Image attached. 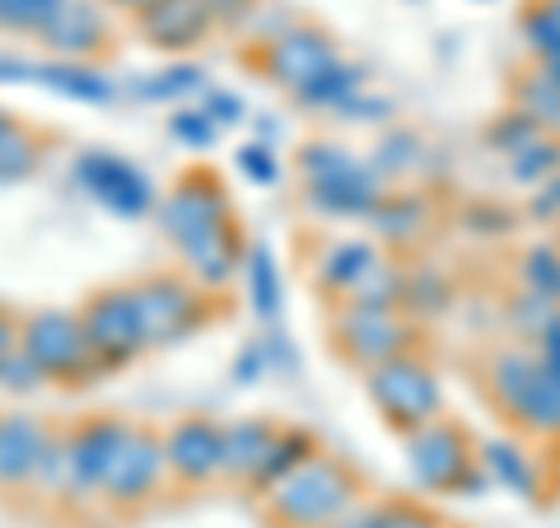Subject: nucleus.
<instances>
[{"label":"nucleus","instance_id":"f257e3e1","mask_svg":"<svg viewBox=\"0 0 560 528\" xmlns=\"http://www.w3.org/2000/svg\"><path fill=\"white\" fill-rule=\"evenodd\" d=\"M257 501L276 528H327L360 501V478L346 459L318 449Z\"/></svg>","mask_w":560,"mask_h":528},{"label":"nucleus","instance_id":"f03ea898","mask_svg":"<svg viewBox=\"0 0 560 528\" xmlns=\"http://www.w3.org/2000/svg\"><path fill=\"white\" fill-rule=\"evenodd\" d=\"M486 393L495 412L523 435L560 439V379L537 360L533 346H510L486 360Z\"/></svg>","mask_w":560,"mask_h":528},{"label":"nucleus","instance_id":"7ed1b4c3","mask_svg":"<svg viewBox=\"0 0 560 528\" xmlns=\"http://www.w3.org/2000/svg\"><path fill=\"white\" fill-rule=\"evenodd\" d=\"M300 173H304V202L318 216H337V220H370L383 192H388L374 164L355 160L331 140H308L300 150Z\"/></svg>","mask_w":560,"mask_h":528},{"label":"nucleus","instance_id":"20e7f679","mask_svg":"<svg viewBox=\"0 0 560 528\" xmlns=\"http://www.w3.org/2000/svg\"><path fill=\"white\" fill-rule=\"evenodd\" d=\"M364 393H370L378 421L397 435H411L420 426H430L434 416H444L440 375H434V365L416 346L364 369Z\"/></svg>","mask_w":560,"mask_h":528},{"label":"nucleus","instance_id":"39448f33","mask_svg":"<svg viewBox=\"0 0 560 528\" xmlns=\"http://www.w3.org/2000/svg\"><path fill=\"white\" fill-rule=\"evenodd\" d=\"M407 468L411 482L430 491V496H467V491L477 496V491L490 486L471 435L448 416H434L430 426L407 435Z\"/></svg>","mask_w":560,"mask_h":528},{"label":"nucleus","instance_id":"423d86ee","mask_svg":"<svg viewBox=\"0 0 560 528\" xmlns=\"http://www.w3.org/2000/svg\"><path fill=\"white\" fill-rule=\"evenodd\" d=\"M20 351L43 369L47 383L61 389H90L103 379V365L84 342L80 309H33L20 319Z\"/></svg>","mask_w":560,"mask_h":528},{"label":"nucleus","instance_id":"0eeeda50","mask_svg":"<svg viewBox=\"0 0 560 528\" xmlns=\"http://www.w3.org/2000/svg\"><path fill=\"white\" fill-rule=\"evenodd\" d=\"M131 286H136V309H140V328H145L150 351L183 346L187 337H197L210 323V299L187 272L183 276L150 272V276L131 280Z\"/></svg>","mask_w":560,"mask_h":528},{"label":"nucleus","instance_id":"6e6552de","mask_svg":"<svg viewBox=\"0 0 560 528\" xmlns=\"http://www.w3.org/2000/svg\"><path fill=\"white\" fill-rule=\"evenodd\" d=\"M80 323H84V342H90L94 360L103 365V375L136 365L150 351L145 328H140V309H136V286L94 290L80 309Z\"/></svg>","mask_w":560,"mask_h":528},{"label":"nucleus","instance_id":"1a4fd4ad","mask_svg":"<svg viewBox=\"0 0 560 528\" xmlns=\"http://www.w3.org/2000/svg\"><path fill=\"white\" fill-rule=\"evenodd\" d=\"M154 220H160V234L173 243V249H187V243L201 239L206 230L234 220V202L210 169H187L183 179L168 187V197H160Z\"/></svg>","mask_w":560,"mask_h":528},{"label":"nucleus","instance_id":"9d476101","mask_svg":"<svg viewBox=\"0 0 560 528\" xmlns=\"http://www.w3.org/2000/svg\"><path fill=\"white\" fill-rule=\"evenodd\" d=\"M164 482H168L164 435H154L150 426H136V421H131L127 439L117 445L108 472H103L98 501L113 505V509H140V505H150L154 496H160Z\"/></svg>","mask_w":560,"mask_h":528},{"label":"nucleus","instance_id":"9b49d317","mask_svg":"<svg viewBox=\"0 0 560 528\" xmlns=\"http://www.w3.org/2000/svg\"><path fill=\"white\" fill-rule=\"evenodd\" d=\"M331 346L346 365H360L370 369L378 360L397 356V351H411L416 346V328L407 323L401 309H350L337 305L331 313Z\"/></svg>","mask_w":560,"mask_h":528},{"label":"nucleus","instance_id":"f8f14e48","mask_svg":"<svg viewBox=\"0 0 560 528\" xmlns=\"http://www.w3.org/2000/svg\"><path fill=\"white\" fill-rule=\"evenodd\" d=\"M75 183L121 220L154 216V206H160V187L150 183V173L113 150H84L75 160Z\"/></svg>","mask_w":560,"mask_h":528},{"label":"nucleus","instance_id":"ddd939ff","mask_svg":"<svg viewBox=\"0 0 560 528\" xmlns=\"http://www.w3.org/2000/svg\"><path fill=\"white\" fill-rule=\"evenodd\" d=\"M331 61H341L337 43L327 38L323 28H308V24H290L280 28L276 38H267L257 47V70L267 76L271 84H280L290 99L304 90L308 80H318Z\"/></svg>","mask_w":560,"mask_h":528},{"label":"nucleus","instance_id":"4468645a","mask_svg":"<svg viewBox=\"0 0 560 528\" xmlns=\"http://www.w3.org/2000/svg\"><path fill=\"white\" fill-rule=\"evenodd\" d=\"M131 421L121 416H84L66 431V463H70V478H66V496L61 501H75V505H94L98 501V486H103V472H108L117 445L127 439Z\"/></svg>","mask_w":560,"mask_h":528},{"label":"nucleus","instance_id":"2eb2a0df","mask_svg":"<svg viewBox=\"0 0 560 528\" xmlns=\"http://www.w3.org/2000/svg\"><path fill=\"white\" fill-rule=\"evenodd\" d=\"M164 468L178 486H206L224 472V426L215 416H178L164 431Z\"/></svg>","mask_w":560,"mask_h":528},{"label":"nucleus","instance_id":"dca6fc26","mask_svg":"<svg viewBox=\"0 0 560 528\" xmlns=\"http://www.w3.org/2000/svg\"><path fill=\"white\" fill-rule=\"evenodd\" d=\"M183 257V272L197 280L201 290H224L234 286L243 276V257H248V243H243V230H238V216L206 230L201 239H191L187 249H178Z\"/></svg>","mask_w":560,"mask_h":528},{"label":"nucleus","instance_id":"f3484780","mask_svg":"<svg viewBox=\"0 0 560 528\" xmlns=\"http://www.w3.org/2000/svg\"><path fill=\"white\" fill-rule=\"evenodd\" d=\"M136 24L145 33V43L160 51H191L215 33L206 0H154L145 14H136Z\"/></svg>","mask_w":560,"mask_h":528},{"label":"nucleus","instance_id":"a211bd4d","mask_svg":"<svg viewBox=\"0 0 560 528\" xmlns=\"http://www.w3.org/2000/svg\"><path fill=\"white\" fill-rule=\"evenodd\" d=\"M38 38L70 61H90L108 47V14L98 0H61V10L43 24Z\"/></svg>","mask_w":560,"mask_h":528},{"label":"nucleus","instance_id":"6ab92c4d","mask_svg":"<svg viewBox=\"0 0 560 528\" xmlns=\"http://www.w3.org/2000/svg\"><path fill=\"white\" fill-rule=\"evenodd\" d=\"M51 431L33 412H0V491H28Z\"/></svg>","mask_w":560,"mask_h":528},{"label":"nucleus","instance_id":"aec40b11","mask_svg":"<svg viewBox=\"0 0 560 528\" xmlns=\"http://www.w3.org/2000/svg\"><path fill=\"white\" fill-rule=\"evenodd\" d=\"M276 439H280L276 421H261V416L230 421V426H224V472L220 478H230V482L253 491V482L261 478V468H267V459H271Z\"/></svg>","mask_w":560,"mask_h":528},{"label":"nucleus","instance_id":"412c9836","mask_svg":"<svg viewBox=\"0 0 560 528\" xmlns=\"http://www.w3.org/2000/svg\"><path fill=\"white\" fill-rule=\"evenodd\" d=\"M33 84L47 94H61L70 103H103L117 99V84L113 76H103L94 61H70V57H57V61H33Z\"/></svg>","mask_w":560,"mask_h":528},{"label":"nucleus","instance_id":"4be33fe9","mask_svg":"<svg viewBox=\"0 0 560 528\" xmlns=\"http://www.w3.org/2000/svg\"><path fill=\"white\" fill-rule=\"evenodd\" d=\"M374 262H378L374 243H364V239H337V243H327V249L318 253V262H313V286H318L331 299V305H341V299L364 280V272H370Z\"/></svg>","mask_w":560,"mask_h":528},{"label":"nucleus","instance_id":"5701e85b","mask_svg":"<svg viewBox=\"0 0 560 528\" xmlns=\"http://www.w3.org/2000/svg\"><path fill=\"white\" fill-rule=\"evenodd\" d=\"M43 164V136L33 122L14 117L10 108H0V187H14L33 179Z\"/></svg>","mask_w":560,"mask_h":528},{"label":"nucleus","instance_id":"b1692460","mask_svg":"<svg viewBox=\"0 0 560 528\" xmlns=\"http://www.w3.org/2000/svg\"><path fill=\"white\" fill-rule=\"evenodd\" d=\"M477 459L486 468V478L490 486H504V491H514V496L523 501H537V463H533V454L518 445V439H490V445L477 449Z\"/></svg>","mask_w":560,"mask_h":528},{"label":"nucleus","instance_id":"393cba45","mask_svg":"<svg viewBox=\"0 0 560 528\" xmlns=\"http://www.w3.org/2000/svg\"><path fill=\"white\" fill-rule=\"evenodd\" d=\"M243 290H248V305L257 319H267L276 323L280 319V309H285V286H280V267H276V257L267 243H253L248 257H243Z\"/></svg>","mask_w":560,"mask_h":528},{"label":"nucleus","instance_id":"a878e982","mask_svg":"<svg viewBox=\"0 0 560 528\" xmlns=\"http://www.w3.org/2000/svg\"><path fill=\"white\" fill-rule=\"evenodd\" d=\"M364 90V66H350V61H331L318 80H308L294 103L300 108H313V113H337L346 99H355Z\"/></svg>","mask_w":560,"mask_h":528},{"label":"nucleus","instance_id":"bb28decb","mask_svg":"<svg viewBox=\"0 0 560 528\" xmlns=\"http://www.w3.org/2000/svg\"><path fill=\"white\" fill-rule=\"evenodd\" d=\"M374 230L383 234V239H393V243H411V239H420L425 234V225H430V210H425V202L420 197H411V192H383V202L374 206Z\"/></svg>","mask_w":560,"mask_h":528},{"label":"nucleus","instance_id":"cd10ccee","mask_svg":"<svg viewBox=\"0 0 560 528\" xmlns=\"http://www.w3.org/2000/svg\"><path fill=\"white\" fill-rule=\"evenodd\" d=\"M514 108L528 113L541 131H560V80H551L541 66L514 80Z\"/></svg>","mask_w":560,"mask_h":528},{"label":"nucleus","instance_id":"c85d7f7f","mask_svg":"<svg viewBox=\"0 0 560 528\" xmlns=\"http://www.w3.org/2000/svg\"><path fill=\"white\" fill-rule=\"evenodd\" d=\"M518 28L537 61H560V0H533Z\"/></svg>","mask_w":560,"mask_h":528},{"label":"nucleus","instance_id":"c756f323","mask_svg":"<svg viewBox=\"0 0 560 528\" xmlns=\"http://www.w3.org/2000/svg\"><path fill=\"white\" fill-rule=\"evenodd\" d=\"M201 90H206L201 66H168V70H154V76L131 84V94L145 103H183L187 94H201Z\"/></svg>","mask_w":560,"mask_h":528},{"label":"nucleus","instance_id":"7c9ffc66","mask_svg":"<svg viewBox=\"0 0 560 528\" xmlns=\"http://www.w3.org/2000/svg\"><path fill=\"white\" fill-rule=\"evenodd\" d=\"M448 299H453L448 280L434 267H416V272H407V280H401V313H416V319L430 313L434 319V313L448 309Z\"/></svg>","mask_w":560,"mask_h":528},{"label":"nucleus","instance_id":"2f4dec72","mask_svg":"<svg viewBox=\"0 0 560 528\" xmlns=\"http://www.w3.org/2000/svg\"><path fill=\"white\" fill-rule=\"evenodd\" d=\"M504 164H510L514 183L537 187V183H547V179H556V173H560V140L547 131V136H537L528 150H518L514 160H504Z\"/></svg>","mask_w":560,"mask_h":528},{"label":"nucleus","instance_id":"473e14b6","mask_svg":"<svg viewBox=\"0 0 560 528\" xmlns=\"http://www.w3.org/2000/svg\"><path fill=\"white\" fill-rule=\"evenodd\" d=\"M518 280H523V290H537V295L556 299V286H560V243H533V249H523Z\"/></svg>","mask_w":560,"mask_h":528},{"label":"nucleus","instance_id":"72a5a7b5","mask_svg":"<svg viewBox=\"0 0 560 528\" xmlns=\"http://www.w3.org/2000/svg\"><path fill=\"white\" fill-rule=\"evenodd\" d=\"M537 136H547L537 127V122L528 117V113H518V108H510V113H500L495 122H490V131H486V140H490V150H500L504 160H514L518 150H528Z\"/></svg>","mask_w":560,"mask_h":528},{"label":"nucleus","instance_id":"f704fd0d","mask_svg":"<svg viewBox=\"0 0 560 528\" xmlns=\"http://www.w3.org/2000/svg\"><path fill=\"white\" fill-rule=\"evenodd\" d=\"M61 0H0V33H43Z\"/></svg>","mask_w":560,"mask_h":528},{"label":"nucleus","instance_id":"c9c22d12","mask_svg":"<svg viewBox=\"0 0 560 528\" xmlns=\"http://www.w3.org/2000/svg\"><path fill=\"white\" fill-rule=\"evenodd\" d=\"M374 528H448L430 505H420L411 496H397V501H383L378 515H374Z\"/></svg>","mask_w":560,"mask_h":528},{"label":"nucleus","instance_id":"e433bc0d","mask_svg":"<svg viewBox=\"0 0 560 528\" xmlns=\"http://www.w3.org/2000/svg\"><path fill=\"white\" fill-rule=\"evenodd\" d=\"M47 389V379H43V369L33 365L20 346L5 356V365H0V393H14V398H28V393H38Z\"/></svg>","mask_w":560,"mask_h":528},{"label":"nucleus","instance_id":"4c0bfd02","mask_svg":"<svg viewBox=\"0 0 560 528\" xmlns=\"http://www.w3.org/2000/svg\"><path fill=\"white\" fill-rule=\"evenodd\" d=\"M168 136L183 140V146H191V150H206L210 140L220 136V127L206 117V108H178L168 117Z\"/></svg>","mask_w":560,"mask_h":528},{"label":"nucleus","instance_id":"58836bf2","mask_svg":"<svg viewBox=\"0 0 560 528\" xmlns=\"http://www.w3.org/2000/svg\"><path fill=\"white\" fill-rule=\"evenodd\" d=\"M383 154H378V160H374V169H378V179H383V173H407L411 164H420V160H425V150H420V140L411 136V131H397V136H388V140H383V146H378Z\"/></svg>","mask_w":560,"mask_h":528},{"label":"nucleus","instance_id":"ea45409f","mask_svg":"<svg viewBox=\"0 0 560 528\" xmlns=\"http://www.w3.org/2000/svg\"><path fill=\"white\" fill-rule=\"evenodd\" d=\"M238 169H243V179L257 183V187H271L280 179V160H276V150L267 146V140H253V146H243L238 150Z\"/></svg>","mask_w":560,"mask_h":528},{"label":"nucleus","instance_id":"a19ab883","mask_svg":"<svg viewBox=\"0 0 560 528\" xmlns=\"http://www.w3.org/2000/svg\"><path fill=\"white\" fill-rule=\"evenodd\" d=\"M201 108H206V117L215 122L220 131L248 117V108H243V99H238V94H230V90H206V94H201Z\"/></svg>","mask_w":560,"mask_h":528},{"label":"nucleus","instance_id":"79ce46f5","mask_svg":"<svg viewBox=\"0 0 560 528\" xmlns=\"http://www.w3.org/2000/svg\"><path fill=\"white\" fill-rule=\"evenodd\" d=\"M261 346H267V365H271V369H280L285 379L300 375V356H294V346H290L285 332H267V337H261Z\"/></svg>","mask_w":560,"mask_h":528},{"label":"nucleus","instance_id":"37998d69","mask_svg":"<svg viewBox=\"0 0 560 528\" xmlns=\"http://www.w3.org/2000/svg\"><path fill=\"white\" fill-rule=\"evenodd\" d=\"M528 216L541 220V225H556V216H560V173L547 179V183H537L533 202H528Z\"/></svg>","mask_w":560,"mask_h":528},{"label":"nucleus","instance_id":"c03bdc74","mask_svg":"<svg viewBox=\"0 0 560 528\" xmlns=\"http://www.w3.org/2000/svg\"><path fill=\"white\" fill-rule=\"evenodd\" d=\"M337 113H341L346 122H383V117H388V113H393V103H388V99H370V94H364V90H360L355 99H346V103H341V108H337Z\"/></svg>","mask_w":560,"mask_h":528},{"label":"nucleus","instance_id":"a18cd8bd","mask_svg":"<svg viewBox=\"0 0 560 528\" xmlns=\"http://www.w3.org/2000/svg\"><path fill=\"white\" fill-rule=\"evenodd\" d=\"M261 375H271V365H267V346L253 342L248 351H238V360H234V383H257Z\"/></svg>","mask_w":560,"mask_h":528},{"label":"nucleus","instance_id":"49530a36","mask_svg":"<svg viewBox=\"0 0 560 528\" xmlns=\"http://www.w3.org/2000/svg\"><path fill=\"white\" fill-rule=\"evenodd\" d=\"M206 5H210V20H215V28H238L257 10V0H206Z\"/></svg>","mask_w":560,"mask_h":528},{"label":"nucleus","instance_id":"de8ad7c7","mask_svg":"<svg viewBox=\"0 0 560 528\" xmlns=\"http://www.w3.org/2000/svg\"><path fill=\"white\" fill-rule=\"evenodd\" d=\"M0 84H33V61L14 57V51H0Z\"/></svg>","mask_w":560,"mask_h":528},{"label":"nucleus","instance_id":"09e8293b","mask_svg":"<svg viewBox=\"0 0 560 528\" xmlns=\"http://www.w3.org/2000/svg\"><path fill=\"white\" fill-rule=\"evenodd\" d=\"M374 515H378V505H360V501H355L341 519H331L327 528H374Z\"/></svg>","mask_w":560,"mask_h":528},{"label":"nucleus","instance_id":"8fccbe9b","mask_svg":"<svg viewBox=\"0 0 560 528\" xmlns=\"http://www.w3.org/2000/svg\"><path fill=\"white\" fill-rule=\"evenodd\" d=\"M108 5H113V10H127V14H145L154 0H108Z\"/></svg>","mask_w":560,"mask_h":528},{"label":"nucleus","instance_id":"3c124183","mask_svg":"<svg viewBox=\"0 0 560 528\" xmlns=\"http://www.w3.org/2000/svg\"><path fill=\"white\" fill-rule=\"evenodd\" d=\"M551 230H556V243H560V216H556V225H551Z\"/></svg>","mask_w":560,"mask_h":528},{"label":"nucleus","instance_id":"603ef678","mask_svg":"<svg viewBox=\"0 0 560 528\" xmlns=\"http://www.w3.org/2000/svg\"><path fill=\"white\" fill-rule=\"evenodd\" d=\"M556 305H560V286H556Z\"/></svg>","mask_w":560,"mask_h":528},{"label":"nucleus","instance_id":"864d4df0","mask_svg":"<svg viewBox=\"0 0 560 528\" xmlns=\"http://www.w3.org/2000/svg\"><path fill=\"white\" fill-rule=\"evenodd\" d=\"M0 365H5V356H0Z\"/></svg>","mask_w":560,"mask_h":528}]
</instances>
